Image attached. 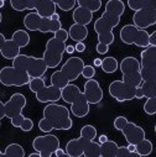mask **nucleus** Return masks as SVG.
Wrapping results in <instances>:
<instances>
[{"instance_id": "30", "label": "nucleus", "mask_w": 156, "mask_h": 157, "mask_svg": "<svg viewBox=\"0 0 156 157\" xmlns=\"http://www.w3.org/2000/svg\"><path fill=\"white\" fill-rule=\"evenodd\" d=\"M4 156L5 157H24L25 156V150L19 144H9L5 147Z\"/></svg>"}, {"instance_id": "36", "label": "nucleus", "mask_w": 156, "mask_h": 157, "mask_svg": "<svg viewBox=\"0 0 156 157\" xmlns=\"http://www.w3.org/2000/svg\"><path fill=\"white\" fill-rule=\"evenodd\" d=\"M52 2L62 11H69V10L74 9V6L77 4V0H52Z\"/></svg>"}, {"instance_id": "52", "label": "nucleus", "mask_w": 156, "mask_h": 157, "mask_svg": "<svg viewBox=\"0 0 156 157\" xmlns=\"http://www.w3.org/2000/svg\"><path fill=\"white\" fill-rule=\"evenodd\" d=\"M128 148L131 151V152H136V146L134 144H128Z\"/></svg>"}, {"instance_id": "5", "label": "nucleus", "mask_w": 156, "mask_h": 157, "mask_svg": "<svg viewBox=\"0 0 156 157\" xmlns=\"http://www.w3.org/2000/svg\"><path fill=\"white\" fill-rule=\"evenodd\" d=\"M29 88L32 93H35L36 99L40 103H56L60 99H62V89L55 87V86H46L45 78H31Z\"/></svg>"}, {"instance_id": "41", "label": "nucleus", "mask_w": 156, "mask_h": 157, "mask_svg": "<svg viewBox=\"0 0 156 157\" xmlns=\"http://www.w3.org/2000/svg\"><path fill=\"white\" fill-rule=\"evenodd\" d=\"M82 75L86 78V79H91L96 75V69H94V66H84L83 71H82Z\"/></svg>"}, {"instance_id": "50", "label": "nucleus", "mask_w": 156, "mask_h": 157, "mask_svg": "<svg viewBox=\"0 0 156 157\" xmlns=\"http://www.w3.org/2000/svg\"><path fill=\"white\" fill-rule=\"evenodd\" d=\"M107 140H108V136H107V135H104V134H103V135H100V136L98 137V142H99V144H103V142H105Z\"/></svg>"}, {"instance_id": "22", "label": "nucleus", "mask_w": 156, "mask_h": 157, "mask_svg": "<svg viewBox=\"0 0 156 157\" xmlns=\"http://www.w3.org/2000/svg\"><path fill=\"white\" fill-rule=\"evenodd\" d=\"M72 19L76 24H81V25H88L92 22L93 20V13L86 8H82V6H78L73 10V14H72Z\"/></svg>"}, {"instance_id": "32", "label": "nucleus", "mask_w": 156, "mask_h": 157, "mask_svg": "<svg viewBox=\"0 0 156 157\" xmlns=\"http://www.w3.org/2000/svg\"><path fill=\"white\" fill-rule=\"evenodd\" d=\"M135 146H136V152L139 156H149V155H151L152 148H154L152 142L150 140H147L146 137L144 140H141L140 142H138Z\"/></svg>"}, {"instance_id": "39", "label": "nucleus", "mask_w": 156, "mask_h": 157, "mask_svg": "<svg viewBox=\"0 0 156 157\" xmlns=\"http://www.w3.org/2000/svg\"><path fill=\"white\" fill-rule=\"evenodd\" d=\"M128 156H139L138 152H131L127 146H120L116 151V157H128Z\"/></svg>"}, {"instance_id": "58", "label": "nucleus", "mask_w": 156, "mask_h": 157, "mask_svg": "<svg viewBox=\"0 0 156 157\" xmlns=\"http://www.w3.org/2000/svg\"><path fill=\"white\" fill-rule=\"evenodd\" d=\"M0 128H2V120H0Z\"/></svg>"}, {"instance_id": "37", "label": "nucleus", "mask_w": 156, "mask_h": 157, "mask_svg": "<svg viewBox=\"0 0 156 157\" xmlns=\"http://www.w3.org/2000/svg\"><path fill=\"white\" fill-rule=\"evenodd\" d=\"M81 137L88 139V140H96L97 137V129L93 125H84L81 129Z\"/></svg>"}, {"instance_id": "44", "label": "nucleus", "mask_w": 156, "mask_h": 157, "mask_svg": "<svg viewBox=\"0 0 156 157\" xmlns=\"http://www.w3.org/2000/svg\"><path fill=\"white\" fill-rule=\"evenodd\" d=\"M142 98H144V92H142V88L139 86L135 89V99H142Z\"/></svg>"}, {"instance_id": "15", "label": "nucleus", "mask_w": 156, "mask_h": 157, "mask_svg": "<svg viewBox=\"0 0 156 157\" xmlns=\"http://www.w3.org/2000/svg\"><path fill=\"white\" fill-rule=\"evenodd\" d=\"M133 22L139 29H147L156 24V10L151 8L139 9L133 15Z\"/></svg>"}, {"instance_id": "13", "label": "nucleus", "mask_w": 156, "mask_h": 157, "mask_svg": "<svg viewBox=\"0 0 156 157\" xmlns=\"http://www.w3.org/2000/svg\"><path fill=\"white\" fill-rule=\"evenodd\" d=\"M135 89L136 87H133L124 81H113L109 84L108 92L111 98H114L116 101H129L135 99Z\"/></svg>"}, {"instance_id": "27", "label": "nucleus", "mask_w": 156, "mask_h": 157, "mask_svg": "<svg viewBox=\"0 0 156 157\" xmlns=\"http://www.w3.org/2000/svg\"><path fill=\"white\" fill-rule=\"evenodd\" d=\"M128 6L133 11L144 8H151L156 10V0H128Z\"/></svg>"}, {"instance_id": "43", "label": "nucleus", "mask_w": 156, "mask_h": 157, "mask_svg": "<svg viewBox=\"0 0 156 157\" xmlns=\"http://www.w3.org/2000/svg\"><path fill=\"white\" fill-rule=\"evenodd\" d=\"M149 45L156 47V30L152 33H150V36H149Z\"/></svg>"}, {"instance_id": "10", "label": "nucleus", "mask_w": 156, "mask_h": 157, "mask_svg": "<svg viewBox=\"0 0 156 157\" xmlns=\"http://www.w3.org/2000/svg\"><path fill=\"white\" fill-rule=\"evenodd\" d=\"M31 77L22 69L14 66L0 69V83L5 87H24L30 83Z\"/></svg>"}, {"instance_id": "33", "label": "nucleus", "mask_w": 156, "mask_h": 157, "mask_svg": "<svg viewBox=\"0 0 156 157\" xmlns=\"http://www.w3.org/2000/svg\"><path fill=\"white\" fill-rule=\"evenodd\" d=\"M144 92V98H154L156 97V82L155 81H142L141 86Z\"/></svg>"}, {"instance_id": "42", "label": "nucleus", "mask_w": 156, "mask_h": 157, "mask_svg": "<svg viewBox=\"0 0 156 157\" xmlns=\"http://www.w3.org/2000/svg\"><path fill=\"white\" fill-rule=\"evenodd\" d=\"M96 50H97V52H98L99 55H105V53L109 51V46H108V45H105V44L98 42V45H97Z\"/></svg>"}, {"instance_id": "11", "label": "nucleus", "mask_w": 156, "mask_h": 157, "mask_svg": "<svg viewBox=\"0 0 156 157\" xmlns=\"http://www.w3.org/2000/svg\"><path fill=\"white\" fill-rule=\"evenodd\" d=\"M141 77L142 81L156 82V47L147 46L140 55Z\"/></svg>"}, {"instance_id": "53", "label": "nucleus", "mask_w": 156, "mask_h": 157, "mask_svg": "<svg viewBox=\"0 0 156 157\" xmlns=\"http://www.w3.org/2000/svg\"><path fill=\"white\" fill-rule=\"evenodd\" d=\"M29 157H41V155H40V152H33V153H30L29 155Z\"/></svg>"}, {"instance_id": "60", "label": "nucleus", "mask_w": 156, "mask_h": 157, "mask_svg": "<svg viewBox=\"0 0 156 157\" xmlns=\"http://www.w3.org/2000/svg\"><path fill=\"white\" fill-rule=\"evenodd\" d=\"M4 2H6V0H4Z\"/></svg>"}, {"instance_id": "35", "label": "nucleus", "mask_w": 156, "mask_h": 157, "mask_svg": "<svg viewBox=\"0 0 156 157\" xmlns=\"http://www.w3.org/2000/svg\"><path fill=\"white\" fill-rule=\"evenodd\" d=\"M50 81H51V84H52V86H55V87H57V88H60V89L64 88V87L68 84V82L64 79V77L62 75L61 71L53 72V73L51 74Z\"/></svg>"}, {"instance_id": "54", "label": "nucleus", "mask_w": 156, "mask_h": 157, "mask_svg": "<svg viewBox=\"0 0 156 157\" xmlns=\"http://www.w3.org/2000/svg\"><path fill=\"white\" fill-rule=\"evenodd\" d=\"M51 19H52V20H60V15H58L57 13H55V14L51 16Z\"/></svg>"}, {"instance_id": "21", "label": "nucleus", "mask_w": 156, "mask_h": 157, "mask_svg": "<svg viewBox=\"0 0 156 157\" xmlns=\"http://www.w3.org/2000/svg\"><path fill=\"white\" fill-rule=\"evenodd\" d=\"M20 50H21V47L13 40V38H10V40L5 41V44L2 47V50H0V53H2V56L5 59L13 61L15 57H18L20 55Z\"/></svg>"}, {"instance_id": "17", "label": "nucleus", "mask_w": 156, "mask_h": 157, "mask_svg": "<svg viewBox=\"0 0 156 157\" xmlns=\"http://www.w3.org/2000/svg\"><path fill=\"white\" fill-rule=\"evenodd\" d=\"M83 94L87 99V101L89 104H98L102 101L103 99V89L99 84L98 81L93 79H87L84 83V88H83Z\"/></svg>"}, {"instance_id": "3", "label": "nucleus", "mask_w": 156, "mask_h": 157, "mask_svg": "<svg viewBox=\"0 0 156 157\" xmlns=\"http://www.w3.org/2000/svg\"><path fill=\"white\" fill-rule=\"evenodd\" d=\"M68 31L60 29L53 33V37L46 42L42 58L45 59L49 68H56L62 62L63 53L66 52V41L68 40Z\"/></svg>"}, {"instance_id": "46", "label": "nucleus", "mask_w": 156, "mask_h": 157, "mask_svg": "<svg viewBox=\"0 0 156 157\" xmlns=\"http://www.w3.org/2000/svg\"><path fill=\"white\" fill-rule=\"evenodd\" d=\"M5 117V103L0 100V120H3Z\"/></svg>"}, {"instance_id": "47", "label": "nucleus", "mask_w": 156, "mask_h": 157, "mask_svg": "<svg viewBox=\"0 0 156 157\" xmlns=\"http://www.w3.org/2000/svg\"><path fill=\"white\" fill-rule=\"evenodd\" d=\"M53 155H55V156H57V157H58V156H66V155H67V152H66V150H62L61 147H58V148L55 151V153H53Z\"/></svg>"}, {"instance_id": "4", "label": "nucleus", "mask_w": 156, "mask_h": 157, "mask_svg": "<svg viewBox=\"0 0 156 157\" xmlns=\"http://www.w3.org/2000/svg\"><path fill=\"white\" fill-rule=\"evenodd\" d=\"M62 99L63 101L71 104V113L76 117H84L89 114V103L87 101L83 92L80 90L76 84L68 83L62 88Z\"/></svg>"}, {"instance_id": "23", "label": "nucleus", "mask_w": 156, "mask_h": 157, "mask_svg": "<svg viewBox=\"0 0 156 157\" xmlns=\"http://www.w3.org/2000/svg\"><path fill=\"white\" fill-rule=\"evenodd\" d=\"M66 152L71 157H81L83 156V139L80 136L72 139L66 144Z\"/></svg>"}, {"instance_id": "14", "label": "nucleus", "mask_w": 156, "mask_h": 157, "mask_svg": "<svg viewBox=\"0 0 156 157\" xmlns=\"http://www.w3.org/2000/svg\"><path fill=\"white\" fill-rule=\"evenodd\" d=\"M84 61L81 57H69L64 64L62 66V68L60 69L62 75L64 77V79L71 83L76 79H78V77L82 75V71L84 68Z\"/></svg>"}, {"instance_id": "2", "label": "nucleus", "mask_w": 156, "mask_h": 157, "mask_svg": "<svg viewBox=\"0 0 156 157\" xmlns=\"http://www.w3.org/2000/svg\"><path fill=\"white\" fill-rule=\"evenodd\" d=\"M73 126L71 110L57 103H49L44 108V117L38 121V129L47 134L52 130H69Z\"/></svg>"}, {"instance_id": "1", "label": "nucleus", "mask_w": 156, "mask_h": 157, "mask_svg": "<svg viewBox=\"0 0 156 157\" xmlns=\"http://www.w3.org/2000/svg\"><path fill=\"white\" fill-rule=\"evenodd\" d=\"M125 13V4L122 0H108L105 4L104 13L94 22V31L98 35V42L110 46L115 36L113 29L120 22L123 14Z\"/></svg>"}, {"instance_id": "56", "label": "nucleus", "mask_w": 156, "mask_h": 157, "mask_svg": "<svg viewBox=\"0 0 156 157\" xmlns=\"http://www.w3.org/2000/svg\"><path fill=\"white\" fill-rule=\"evenodd\" d=\"M2 21H3V15H2V13H0V24H2Z\"/></svg>"}, {"instance_id": "20", "label": "nucleus", "mask_w": 156, "mask_h": 157, "mask_svg": "<svg viewBox=\"0 0 156 157\" xmlns=\"http://www.w3.org/2000/svg\"><path fill=\"white\" fill-rule=\"evenodd\" d=\"M68 36L74 42H83L88 37V27L81 24H73L68 29Z\"/></svg>"}, {"instance_id": "9", "label": "nucleus", "mask_w": 156, "mask_h": 157, "mask_svg": "<svg viewBox=\"0 0 156 157\" xmlns=\"http://www.w3.org/2000/svg\"><path fill=\"white\" fill-rule=\"evenodd\" d=\"M149 36L150 33H147L146 30L144 29H139L138 26L133 25H125L122 27L119 37L123 44L125 45H135L138 47L145 48L149 45Z\"/></svg>"}, {"instance_id": "7", "label": "nucleus", "mask_w": 156, "mask_h": 157, "mask_svg": "<svg viewBox=\"0 0 156 157\" xmlns=\"http://www.w3.org/2000/svg\"><path fill=\"white\" fill-rule=\"evenodd\" d=\"M24 26L29 31H40L42 33H55L62 29L61 20H52L51 17H42L37 13H29L24 17Z\"/></svg>"}, {"instance_id": "28", "label": "nucleus", "mask_w": 156, "mask_h": 157, "mask_svg": "<svg viewBox=\"0 0 156 157\" xmlns=\"http://www.w3.org/2000/svg\"><path fill=\"white\" fill-rule=\"evenodd\" d=\"M10 5L16 11L35 10V0H10Z\"/></svg>"}, {"instance_id": "25", "label": "nucleus", "mask_w": 156, "mask_h": 157, "mask_svg": "<svg viewBox=\"0 0 156 157\" xmlns=\"http://www.w3.org/2000/svg\"><path fill=\"white\" fill-rule=\"evenodd\" d=\"M10 123H11V125H13L14 128H19V129H21V130L25 131V132L31 131L32 128H33V121H32L31 119H29V117L24 116L22 113L19 114V115H15L14 117H11Z\"/></svg>"}, {"instance_id": "59", "label": "nucleus", "mask_w": 156, "mask_h": 157, "mask_svg": "<svg viewBox=\"0 0 156 157\" xmlns=\"http://www.w3.org/2000/svg\"><path fill=\"white\" fill-rule=\"evenodd\" d=\"M155 132H156V125H155Z\"/></svg>"}, {"instance_id": "40", "label": "nucleus", "mask_w": 156, "mask_h": 157, "mask_svg": "<svg viewBox=\"0 0 156 157\" xmlns=\"http://www.w3.org/2000/svg\"><path fill=\"white\" fill-rule=\"evenodd\" d=\"M127 123H128V119L125 116H118V117H115V120H114V128L116 130L122 131L123 128L127 125Z\"/></svg>"}, {"instance_id": "31", "label": "nucleus", "mask_w": 156, "mask_h": 157, "mask_svg": "<svg viewBox=\"0 0 156 157\" xmlns=\"http://www.w3.org/2000/svg\"><path fill=\"white\" fill-rule=\"evenodd\" d=\"M118 67H119V63L116 61V58H114V57H105L104 59H102L100 68L103 69V72H105L108 74L116 72L118 71Z\"/></svg>"}, {"instance_id": "6", "label": "nucleus", "mask_w": 156, "mask_h": 157, "mask_svg": "<svg viewBox=\"0 0 156 157\" xmlns=\"http://www.w3.org/2000/svg\"><path fill=\"white\" fill-rule=\"evenodd\" d=\"M13 66L25 71L31 78L44 77L46 71L49 69L44 58H37L33 56H27L20 53L18 57L13 59Z\"/></svg>"}, {"instance_id": "19", "label": "nucleus", "mask_w": 156, "mask_h": 157, "mask_svg": "<svg viewBox=\"0 0 156 157\" xmlns=\"http://www.w3.org/2000/svg\"><path fill=\"white\" fill-rule=\"evenodd\" d=\"M56 8L52 0H35V10L42 17H51L56 13Z\"/></svg>"}, {"instance_id": "49", "label": "nucleus", "mask_w": 156, "mask_h": 157, "mask_svg": "<svg viewBox=\"0 0 156 157\" xmlns=\"http://www.w3.org/2000/svg\"><path fill=\"white\" fill-rule=\"evenodd\" d=\"M74 51H76L74 46H72V45H68V46H66V52H67V53H69V55H71V53H73Z\"/></svg>"}, {"instance_id": "18", "label": "nucleus", "mask_w": 156, "mask_h": 157, "mask_svg": "<svg viewBox=\"0 0 156 157\" xmlns=\"http://www.w3.org/2000/svg\"><path fill=\"white\" fill-rule=\"evenodd\" d=\"M122 132H123L125 140L128 141V144L136 145L138 142H140L141 140H144L146 137L145 130L141 126H139V125H136L135 123H131V121L127 123V125L123 128Z\"/></svg>"}, {"instance_id": "24", "label": "nucleus", "mask_w": 156, "mask_h": 157, "mask_svg": "<svg viewBox=\"0 0 156 157\" xmlns=\"http://www.w3.org/2000/svg\"><path fill=\"white\" fill-rule=\"evenodd\" d=\"M83 139V156L86 157H100L102 152H100V144L96 142L94 140H88V139Z\"/></svg>"}, {"instance_id": "45", "label": "nucleus", "mask_w": 156, "mask_h": 157, "mask_svg": "<svg viewBox=\"0 0 156 157\" xmlns=\"http://www.w3.org/2000/svg\"><path fill=\"white\" fill-rule=\"evenodd\" d=\"M74 48H76L77 52H84L86 51V45L83 42H77L76 46H74Z\"/></svg>"}, {"instance_id": "16", "label": "nucleus", "mask_w": 156, "mask_h": 157, "mask_svg": "<svg viewBox=\"0 0 156 157\" xmlns=\"http://www.w3.org/2000/svg\"><path fill=\"white\" fill-rule=\"evenodd\" d=\"M26 97L21 93H15L13 94L9 100L5 103V117L11 119L15 115H19L22 113L24 108L26 106Z\"/></svg>"}, {"instance_id": "29", "label": "nucleus", "mask_w": 156, "mask_h": 157, "mask_svg": "<svg viewBox=\"0 0 156 157\" xmlns=\"http://www.w3.org/2000/svg\"><path fill=\"white\" fill-rule=\"evenodd\" d=\"M11 38H13V40H14L21 48L26 47V46L30 44V35H29V32H27L26 30H16V31L13 33Z\"/></svg>"}, {"instance_id": "57", "label": "nucleus", "mask_w": 156, "mask_h": 157, "mask_svg": "<svg viewBox=\"0 0 156 157\" xmlns=\"http://www.w3.org/2000/svg\"><path fill=\"white\" fill-rule=\"evenodd\" d=\"M0 156H4V152H2V151H0Z\"/></svg>"}, {"instance_id": "34", "label": "nucleus", "mask_w": 156, "mask_h": 157, "mask_svg": "<svg viewBox=\"0 0 156 157\" xmlns=\"http://www.w3.org/2000/svg\"><path fill=\"white\" fill-rule=\"evenodd\" d=\"M78 6L86 8L92 13L98 11L102 8V0H77Z\"/></svg>"}, {"instance_id": "48", "label": "nucleus", "mask_w": 156, "mask_h": 157, "mask_svg": "<svg viewBox=\"0 0 156 157\" xmlns=\"http://www.w3.org/2000/svg\"><path fill=\"white\" fill-rule=\"evenodd\" d=\"M5 41H6V38H5V36H4V33H2V32H0V50H2V47H3V45L5 44Z\"/></svg>"}, {"instance_id": "55", "label": "nucleus", "mask_w": 156, "mask_h": 157, "mask_svg": "<svg viewBox=\"0 0 156 157\" xmlns=\"http://www.w3.org/2000/svg\"><path fill=\"white\" fill-rule=\"evenodd\" d=\"M4 3H5V2H4V0H0V9H2V8L4 6Z\"/></svg>"}, {"instance_id": "38", "label": "nucleus", "mask_w": 156, "mask_h": 157, "mask_svg": "<svg viewBox=\"0 0 156 157\" xmlns=\"http://www.w3.org/2000/svg\"><path fill=\"white\" fill-rule=\"evenodd\" d=\"M144 111L147 115H155L156 114V97L149 98L144 104Z\"/></svg>"}, {"instance_id": "12", "label": "nucleus", "mask_w": 156, "mask_h": 157, "mask_svg": "<svg viewBox=\"0 0 156 157\" xmlns=\"http://www.w3.org/2000/svg\"><path fill=\"white\" fill-rule=\"evenodd\" d=\"M32 147L35 151L40 152L41 157H51L60 147V140L56 135L47 132L46 135L36 136L32 141Z\"/></svg>"}, {"instance_id": "51", "label": "nucleus", "mask_w": 156, "mask_h": 157, "mask_svg": "<svg viewBox=\"0 0 156 157\" xmlns=\"http://www.w3.org/2000/svg\"><path fill=\"white\" fill-rule=\"evenodd\" d=\"M93 66H94V67H100V66H102V59H100V58H96V59L93 61Z\"/></svg>"}, {"instance_id": "26", "label": "nucleus", "mask_w": 156, "mask_h": 157, "mask_svg": "<svg viewBox=\"0 0 156 157\" xmlns=\"http://www.w3.org/2000/svg\"><path fill=\"white\" fill-rule=\"evenodd\" d=\"M118 151V144L111 140H107L105 142L100 144V152L102 157H116Z\"/></svg>"}, {"instance_id": "8", "label": "nucleus", "mask_w": 156, "mask_h": 157, "mask_svg": "<svg viewBox=\"0 0 156 157\" xmlns=\"http://www.w3.org/2000/svg\"><path fill=\"white\" fill-rule=\"evenodd\" d=\"M119 69L123 74V79L125 83L133 86V87H139L142 83V77H141V66L138 58L135 57H125L122 59L119 63Z\"/></svg>"}]
</instances>
